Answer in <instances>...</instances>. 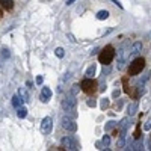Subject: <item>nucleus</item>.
I'll use <instances>...</instances> for the list:
<instances>
[{
    "label": "nucleus",
    "instance_id": "f257e3e1",
    "mask_svg": "<svg viewBox=\"0 0 151 151\" xmlns=\"http://www.w3.org/2000/svg\"><path fill=\"white\" fill-rule=\"evenodd\" d=\"M113 58H115V48L112 45H106L98 55V60H100V64H103V65H109L113 60Z\"/></svg>",
    "mask_w": 151,
    "mask_h": 151
},
{
    "label": "nucleus",
    "instance_id": "f03ea898",
    "mask_svg": "<svg viewBox=\"0 0 151 151\" xmlns=\"http://www.w3.org/2000/svg\"><path fill=\"white\" fill-rule=\"evenodd\" d=\"M144 68H145V59L144 58H136L129 65V76H137L139 73H142Z\"/></svg>",
    "mask_w": 151,
    "mask_h": 151
},
{
    "label": "nucleus",
    "instance_id": "7ed1b4c3",
    "mask_svg": "<svg viewBox=\"0 0 151 151\" xmlns=\"http://www.w3.org/2000/svg\"><path fill=\"white\" fill-rule=\"evenodd\" d=\"M80 89L85 94H94L97 91V82L94 80V77H86L80 83Z\"/></svg>",
    "mask_w": 151,
    "mask_h": 151
},
{
    "label": "nucleus",
    "instance_id": "20e7f679",
    "mask_svg": "<svg viewBox=\"0 0 151 151\" xmlns=\"http://www.w3.org/2000/svg\"><path fill=\"white\" fill-rule=\"evenodd\" d=\"M60 145H62L64 150H71V151L79 150V144H77V141H76L73 136H64L60 139Z\"/></svg>",
    "mask_w": 151,
    "mask_h": 151
},
{
    "label": "nucleus",
    "instance_id": "39448f33",
    "mask_svg": "<svg viewBox=\"0 0 151 151\" xmlns=\"http://www.w3.org/2000/svg\"><path fill=\"white\" fill-rule=\"evenodd\" d=\"M76 107H77V101H76L74 95L67 97L65 100H62V109H64V112L74 113V112H76Z\"/></svg>",
    "mask_w": 151,
    "mask_h": 151
},
{
    "label": "nucleus",
    "instance_id": "423d86ee",
    "mask_svg": "<svg viewBox=\"0 0 151 151\" xmlns=\"http://www.w3.org/2000/svg\"><path fill=\"white\" fill-rule=\"evenodd\" d=\"M62 127H64L67 132H76V130H77V124H76V121L73 119V118H70V116H64V118H62Z\"/></svg>",
    "mask_w": 151,
    "mask_h": 151
},
{
    "label": "nucleus",
    "instance_id": "0eeeda50",
    "mask_svg": "<svg viewBox=\"0 0 151 151\" xmlns=\"http://www.w3.org/2000/svg\"><path fill=\"white\" fill-rule=\"evenodd\" d=\"M52 129H53V121H52V118L45 116V118L41 121V133L48 134V133H52Z\"/></svg>",
    "mask_w": 151,
    "mask_h": 151
},
{
    "label": "nucleus",
    "instance_id": "6e6552de",
    "mask_svg": "<svg viewBox=\"0 0 151 151\" xmlns=\"http://www.w3.org/2000/svg\"><path fill=\"white\" fill-rule=\"evenodd\" d=\"M141 52H142V42H141V41H136V42H133V44H132L129 55H130L132 58H134V56L139 55Z\"/></svg>",
    "mask_w": 151,
    "mask_h": 151
},
{
    "label": "nucleus",
    "instance_id": "1a4fd4ad",
    "mask_svg": "<svg viewBox=\"0 0 151 151\" xmlns=\"http://www.w3.org/2000/svg\"><path fill=\"white\" fill-rule=\"evenodd\" d=\"M50 98H52V91H50V88L44 86L42 91H41V101L42 103H47Z\"/></svg>",
    "mask_w": 151,
    "mask_h": 151
},
{
    "label": "nucleus",
    "instance_id": "9d476101",
    "mask_svg": "<svg viewBox=\"0 0 151 151\" xmlns=\"http://www.w3.org/2000/svg\"><path fill=\"white\" fill-rule=\"evenodd\" d=\"M144 148V141L137 137L136 142H129V150H133V151H137V150H142Z\"/></svg>",
    "mask_w": 151,
    "mask_h": 151
},
{
    "label": "nucleus",
    "instance_id": "9b49d317",
    "mask_svg": "<svg viewBox=\"0 0 151 151\" xmlns=\"http://www.w3.org/2000/svg\"><path fill=\"white\" fill-rule=\"evenodd\" d=\"M137 107H139V104H137V101H133L127 106V115L129 116H133L134 113L137 112Z\"/></svg>",
    "mask_w": 151,
    "mask_h": 151
},
{
    "label": "nucleus",
    "instance_id": "f8f14e48",
    "mask_svg": "<svg viewBox=\"0 0 151 151\" xmlns=\"http://www.w3.org/2000/svg\"><path fill=\"white\" fill-rule=\"evenodd\" d=\"M17 95L20 97V100H21L23 103H27V101H29V94H27V91L24 89V88H20V89H18V94H17Z\"/></svg>",
    "mask_w": 151,
    "mask_h": 151
},
{
    "label": "nucleus",
    "instance_id": "ddd939ff",
    "mask_svg": "<svg viewBox=\"0 0 151 151\" xmlns=\"http://www.w3.org/2000/svg\"><path fill=\"white\" fill-rule=\"evenodd\" d=\"M0 5H2V8H5L6 11H11L14 8V0H0Z\"/></svg>",
    "mask_w": 151,
    "mask_h": 151
},
{
    "label": "nucleus",
    "instance_id": "4468645a",
    "mask_svg": "<svg viewBox=\"0 0 151 151\" xmlns=\"http://www.w3.org/2000/svg\"><path fill=\"white\" fill-rule=\"evenodd\" d=\"M127 127H129V119L127 118H124L121 122H119V129H121V134H124L125 136V130H127Z\"/></svg>",
    "mask_w": 151,
    "mask_h": 151
},
{
    "label": "nucleus",
    "instance_id": "2eb2a0df",
    "mask_svg": "<svg viewBox=\"0 0 151 151\" xmlns=\"http://www.w3.org/2000/svg\"><path fill=\"white\" fill-rule=\"evenodd\" d=\"M17 116L20 118V119H24L27 116V109L26 107H18V110H17Z\"/></svg>",
    "mask_w": 151,
    "mask_h": 151
},
{
    "label": "nucleus",
    "instance_id": "dca6fc26",
    "mask_svg": "<svg viewBox=\"0 0 151 151\" xmlns=\"http://www.w3.org/2000/svg\"><path fill=\"white\" fill-rule=\"evenodd\" d=\"M95 73H97V65L94 64V65H91L89 68L86 70V77H94Z\"/></svg>",
    "mask_w": 151,
    "mask_h": 151
},
{
    "label": "nucleus",
    "instance_id": "f3484780",
    "mask_svg": "<svg viewBox=\"0 0 151 151\" xmlns=\"http://www.w3.org/2000/svg\"><path fill=\"white\" fill-rule=\"evenodd\" d=\"M109 18V11H98L97 12V20H107Z\"/></svg>",
    "mask_w": 151,
    "mask_h": 151
},
{
    "label": "nucleus",
    "instance_id": "a211bd4d",
    "mask_svg": "<svg viewBox=\"0 0 151 151\" xmlns=\"http://www.w3.org/2000/svg\"><path fill=\"white\" fill-rule=\"evenodd\" d=\"M23 101H21V100H20V97L18 95H14V97H12V106H14V107H20V104H21Z\"/></svg>",
    "mask_w": 151,
    "mask_h": 151
},
{
    "label": "nucleus",
    "instance_id": "6ab92c4d",
    "mask_svg": "<svg viewBox=\"0 0 151 151\" xmlns=\"http://www.w3.org/2000/svg\"><path fill=\"white\" fill-rule=\"evenodd\" d=\"M116 147H118V148H124V147H125V136H124V134L119 136V139H118V142H116Z\"/></svg>",
    "mask_w": 151,
    "mask_h": 151
},
{
    "label": "nucleus",
    "instance_id": "aec40b11",
    "mask_svg": "<svg viewBox=\"0 0 151 151\" xmlns=\"http://www.w3.org/2000/svg\"><path fill=\"white\" fill-rule=\"evenodd\" d=\"M55 55H56L58 58H64V56H65V50L62 48V47H58V48L55 50Z\"/></svg>",
    "mask_w": 151,
    "mask_h": 151
},
{
    "label": "nucleus",
    "instance_id": "412c9836",
    "mask_svg": "<svg viewBox=\"0 0 151 151\" xmlns=\"http://www.w3.org/2000/svg\"><path fill=\"white\" fill-rule=\"evenodd\" d=\"M101 142H103V145H104V147L107 148V147L110 145V136H109V134H104V136H103V141H101Z\"/></svg>",
    "mask_w": 151,
    "mask_h": 151
},
{
    "label": "nucleus",
    "instance_id": "4be33fe9",
    "mask_svg": "<svg viewBox=\"0 0 151 151\" xmlns=\"http://www.w3.org/2000/svg\"><path fill=\"white\" fill-rule=\"evenodd\" d=\"M144 130H145V132H150V130H151V116L145 121V124H144Z\"/></svg>",
    "mask_w": 151,
    "mask_h": 151
},
{
    "label": "nucleus",
    "instance_id": "5701e85b",
    "mask_svg": "<svg viewBox=\"0 0 151 151\" xmlns=\"http://www.w3.org/2000/svg\"><path fill=\"white\" fill-rule=\"evenodd\" d=\"M79 91H80V85H74L73 89H71V94L76 95V94H79Z\"/></svg>",
    "mask_w": 151,
    "mask_h": 151
},
{
    "label": "nucleus",
    "instance_id": "b1692460",
    "mask_svg": "<svg viewBox=\"0 0 151 151\" xmlns=\"http://www.w3.org/2000/svg\"><path fill=\"white\" fill-rule=\"evenodd\" d=\"M107 106H109V100L107 98H101V109L104 110Z\"/></svg>",
    "mask_w": 151,
    "mask_h": 151
},
{
    "label": "nucleus",
    "instance_id": "393cba45",
    "mask_svg": "<svg viewBox=\"0 0 151 151\" xmlns=\"http://www.w3.org/2000/svg\"><path fill=\"white\" fill-rule=\"evenodd\" d=\"M113 127H115V122H113V121H109V122L106 124V127H104V129H106V130H112Z\"/></svg>",
    "mask_w": 151,
    "mask_h": 151
},
{
    "label": "nucleus",
    "instance_id": "a878e982",
    "mask_svg": "<svg viewBox=\"0 0 151 151\" xmlns=\"http://www.w3.org/2000/svg\"><path fill=\"white\" fill-rule=\"evenodd\" d=\"M2 58H3V59H8V58H9V52H8V48H2Z\"/></svg>",
    "mask_w": 151,
    "mask_h": 151
},
{
    "label": "nucleus",
    "instance_id": "bb28decb",
    "mask_svg": "<svg viewBox=\"0 0 151 151\" xmlns=\"http://www.w3.org/2000/svg\"><path fill=\"white\" fill-rule=\"evenodd\" d=\"M67 38L70 40V42H73V44H76V42H77V41H76V38H74L71 33H67Z\"/></svg>",
    "mask_w": 151,
    "mask_h": 151
},
{
    "label": "nucleus",
    "instance_id": "cd10ccee",
    "mask_svg": "<svg viewBox=\"0 0 151 151\" xmlns=\"http://www.w3.org/2000/svg\"><path fill=\"white\" fill-rule=\"evenodd\" d=\"M110 2H113V5H116L118 8H121V9H122V3L119 2V0H110Z\"/></svg>",
    "mask_w": 151,
    "mask_h": 151
},
{
    "label": "nucleus",
    "instance_id": "c85d7f7f",
    "mask_svg": "<svg viewBox=\"0 0 151 151\" xmlns=\"http://www.w3.org/2000/svg\"><path fill=\"white\" fill-rule=\"evenodd\" d=\"M95 101H94V100H89V101H88V106H89V107H95Z\"/></svg>",
    "mask_w": 151,
    "mask_h": 151
},
{
    "label": "nucleus",
    "instance_id": "c756f323",
    "mask_svg": "<svg viewBox=\"0 0 151 151\" xmlns=\"http://www.w3.org/2000/svg\"><path fill=\"white\" fill-rule=\"evenodd\" d=\"M36 83L38 85H42V76H38V77H36Z\"/></svg>",
    "mask_w": 151,
    "mask_h": 151
},
{
    "label": "nucleus",
    "instance_id": "7c9ffc66",
    "mask_svg": "<svg viewBox=\"0 0 151 151\" xmlns=\"http://www.w3.org/2000/svg\"><path fill=\"white\" fill-rule=\"evenodd\" d=\"M119 89H116V91H113V98H116V97H119Z\"/></svg>",
    "mask_w": 151,
    "mask_h": 151
},
{
    "label": "nucleus",
    "instance_id": "2f4dec72",
    "mask_svg": "<svg viewBox=\"0 0 151 151\" xmlns=\"http://www.w3.org/2000/svg\"><path fill=\"white\" fill-rule=\"evenodd\" d=\"M74 2H76V0H67V5H68V6H70V5H73V3H74Z\"/></svg>",
    "mask_w": 151,
    "mask_h": 151
},
{
    "label": "nucleus",
    "instance_id": "473e14b6",
    "mask_svg": "<svg viewBox=\"0 0 151 151\" xmlns=\"http://www.w3.org/2000/svg\"><path fill=\"white\" fill-rule=\"evenodd\" d=\"M3 17V14H2V9H0V18H2Z\"/></svg>",
    "mask_w": 151,
    "mask_h": 151
}]
</instances>
